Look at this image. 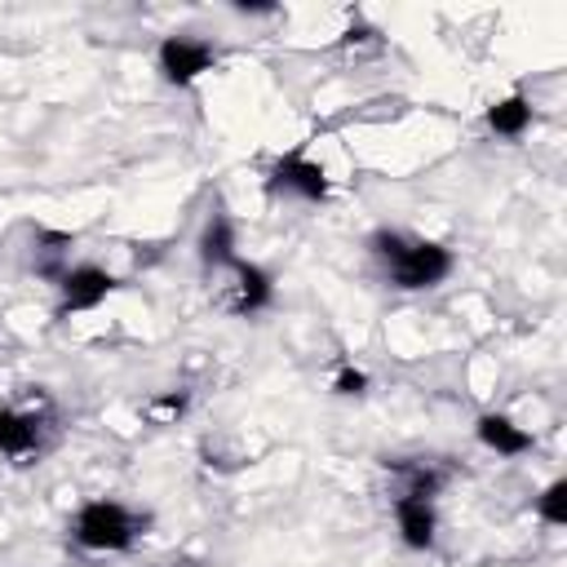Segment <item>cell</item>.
Here are the masks:
<instances>
[{
	"label": "cell",
	"mask_w": 567,
	"mask_h": 567,
	"mask_svg": "<svg viewBox=\"0 0 567 567\" xmlns=\"http://www.w3.org/2000/svg\"><path fill=\"white\" fill-rule=\"evenodd\" d=\"M474 434H478V443L487 447V452H496V456H523V452H532V430L527 425H518L514 416H505V412H483L478 421H474Z\"/></svg>",
	"instance_id": "cell-8"
},
{
	"label": "cell",
	"mask_w": 567,
	"mask_h": 567,
	"mask_svg": "<svg viewBox=\"0 0 567 567\" xmlns=\"http://www.w3.org/2000/svg\"><path fill=\"white\" fill-rule=\"evenodd\" d=\"M532 97H523V93H509V97H501V102H492L487 106V128L496 133V137H523L527 128H532Z\"/></svg>",
	"instance_id": "cell-11"
},
{
	"label": "cell",
	"mask_w": 567,
	"mask_h": 567,
	"mask_svg": "<svg viewBox=\"0 0 567 567\" xmlns=\"http://www.w3.org/2000/svg\"><path fill=\"white\" fill-rule=\"evenodd\" d=\"M368 248L381 261L385 279L403 292H425L452 275V248L439 239H408L399 230H377Z\"/></svg>",
	"instance_id": "cell-1"
},
{
	"label": "cell",
	"mask_w": 567,
	"mask_h": 567,
	"mask_svg": "<svg viewBox=\"0 0 567 567\" xmlns=\"http://www.w3.org/2000/svg\"><path fill=\"white\" fill-rule=\"evenodd\" d=\"M115 292V275L102 270L97 261H80L66 266L58 275V315H80V310H97L106 297Z\"/></svg>",
	"instance_id": "cell-4"
},
{
	"label": "cell",
	"mask_w": 567,
	"mask_h": 567,
	"mask_svg": "<svg viewBox=\"0 0 567 567\" xmlns=\"http://www.w3.org/2000/svg\"><path fill=\"white\" fill-rule=\"evenodd\" d=\"M182 408H186V394H164V399L151 403L155 416H182Z\"/></svg>",
	"instance_id": "cell-14"
},
{
	"label": "cell",
	"mask_w": 567,
	"mask_h": 567,
	"mask_svg": "<svg viewBox=\"0 0 567 567\" xmlns=\"http://www.w3.org/2000/svg\"><path fill=\"white\" fill-rule=\"evenodd\" d=\"M146 518L133 514L124 501H111V496H97V501H84L71 518V540L89 554H124L137 536H142Z\"/></svg>",
	"instance_id": "cell-2"
},
{
	"label": "cell",
	"mask_w": 567,
	"mask_h": 567,
	"mask_svg": "<svg viewBox=\"0 0 567 567\" xmlns=\"http://www.w3.org/2000/svg\"><path fill=\"white\" fill-rule=\"evenodd\" d=\"M230 275H235V284H230V310H235V315H261V310H270V301H275V279H270L266 266L239 257V261L230 266Z\"/></svg>",
	"instance_id": "cell-6"
},
{
	"label": "cell",
	"mask_w": 567,
	"mask_h": 567,
	"mask_svg": "<svg viewBox=\"0 0 567 567\" xmlns=\"http://www.w3.org/2000/svg\"><path fill=\"white\" fill-rule=\"evenodd\" d=\"M213 62H217L213 44L199 40V35H186V31L164 35L159 49H155V71H159L168 84H177V89L195 84L204 71H213Z\"/></svg>",
	"instance_id": "cell-3"
},
{
	"label": "cell",
	"mask_w": 567,
	"mask_h": 567,
	"mask_svg": "<svg viewBox=\"0 0 567 567\" xmlns=\"http://www.w3.org/2000/svg\"><path fill=\"white\" fill-rule=\"evenodd\" d=\"M332 390H337L341 399H359V394H368V372H363V368H341V372L332 377Z\"/></svg>",
	"instance_id": "cell-13"
},
{
	"label": "cell",
	"mask_w": 567,
	"mask_h": 567,
	"mask_svg": "<svg viewBox=\"0 0 567 567\" xmlns=\"http://www.w3.org/2000/svg\"><path fill=\"white\" fill-rule=\"evenodd\" d=\"M235 248H239V244H235V221H230L226 213H208V221H204V230H199V239H195L199 266H204V270H230V266L239 261Z\"/></svg>",
	"instance_id": "cell-9"
},
{
	"label": "cell",
	"mask_w": 567,
	"mask_h": 567,
	"mask_svg": "<svg viewBox=\"0 0 567 567\" xmlns=\"http://www.w3.org/2000/svg\"><path fill=\"white\" fill-rule=\"evenodd\" d=\"M394 527H399V540L416 554L434 549V536H439V509L434 501H416V496H394Z\"/></svg>",
	"instance_id": "cell-7"
},
{
	"label": "cell",
	"mask_w": 567,
	"mask_h": 567,
	"mask_svg": "<svg viewBox=\"0 0 567 567\" xmlns=\"http://www.w3.org/2000/svg\"><path fill=\"white\" fill-rule=\"evenodd\" d=\"M40 434H44V421L35 412L0 408V452L4 456H31V452H40Z\"/></svg>",
	"instance_id": "cell-10"
},
{
	"label": "cell",
	"mask_w": 567,
	"mask_h": 567,
	"mask_svg": "<svg viewBox=\"0 0 567 567\" xmlns=\"http://www.w3.org/2000/svg\"><path fill=\"white\" fill-rule=\"evenodd\" d=\"M235 13H244V18L248 13H275V4H235Z\"/></svg>",
	"instance_id": "cell-15"
},
{
	"label": "cell",
	"mask_w": 567,
	"mask_h": 567,
	"mask_svg": "<svg viewBox=\"0 0 567 567\" xmlns=\"http://www.w3.org/2000/svg\"><path fill=\"white\" fill-rule=\"evenodd\" d=\"M536 518L549 523V527H567V483L554 478L540 496H536Z\"/></svg>",
	"instance_id": "cell-12"
},
{
	"label": "cell",
	"mask_w": 567,
	"mask_h": 567,
	"mask_svg": "<svg viewBox=\"0 0 567 567\" xmlns=\"http://www.w3.org/2000/svg\"><path fill=\"white\" fill-rule=\"evenodd\" d=\"M270 190L275 195H292V199H306V204H319L328 199V168L301 151L292 155H279L270 164Z\"/></svg>",
	"instance_id": "cell-5"
}]
</instances>
